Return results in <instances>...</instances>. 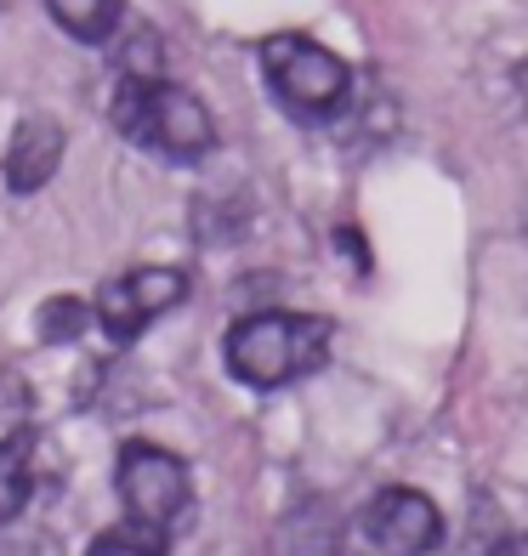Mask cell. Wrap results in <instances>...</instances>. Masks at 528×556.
Masks as SVG:
<instances>
[{"label":"cell","mask_w":528,"mask_h":556,"mask_svg":"<svg viewBox=\"0 0 528 556\" xmlns=\"http://www.w3.org/2000/svg\"><path fill=\"white\" fill-rule=\"evenodd\" d=\"M330 318L318 313H244L222 341V364L239 387L279 392L290 381H307L330 358Z\"/></svg>","instance_id":"cell-1"},{"label":"cell","mask_w":528,"mask_h":556,"mask_svg":"<svg viewBox=\"0 0 528 556\" xmlns=\"http://www.w3.org/2000/svg\"><path fill=\"white\" fill-rule=\"evenodd\" d=\"M109 119L125 142L142 148V154H154V160L193 165L216 148L211 109L199 103L188 86H176L171 74H160V80H120Z\"/></svg>","instance_id":"cell-2"},{"label":"cell","mask_w":528,"mask_h":556,"mask_svg":"<svg viewBox=\"0 0 528 556\" xmlns=\"http://www.w3.org/2000/svg\"><path fill=\"white\" fill-rule=\"evenodd\" d=\"M256 58H262V74H267V91L285 103V114L296 119H336L347 103H352V74L347 63L330 52V46H318L313 35H267L256 46Z\"/></svg>","instance_id":"cell-3"},{"label":"cell","mask_w":528,"mask_h":556,"mask_svg":"<svg viewBox=\"0 0 528 556\" xmlns=\"http://www.w3.org/2000/svg\"><path fill=\"white\" fill-rule=\"evenodd\" d=\"M114 489H120V505H125V522L154 528V534H171V528L183 522L188 500H193L183 454H171L165 443H148V438H131L120 448Z\"/></svg>","instance_id":"cell-4"},{"label":"cell","mask_w":528,"mask_h":556,"mask_svg":"<svg viewBox=\"0 0 528 556\" xmlns=\"http://www.w3.org/2000/svg\"><path fill=\"white\" fill-rule=\"evenodd\" d=\"M183 301H188V273H176V267H131V273H120V278H109V285L97 290L91 318H97V330H103L114 346H131L160 313L183 307Z\"/></svg>","instance_id":"cell-5"},{"label":"cell","mask_w":528,"mask_h":556,"mask_svg":"<svg viewBox=\"0 0 528 556\" xmlns=\"http://www.w3.org/2000/svg\"><path fill=\"white\" fill-rule=\"evenodd\" d=\"M364 540L381 551V556H426L438 551L443 540V511L420 489H381L369 505H364Z\"/></svg>","instance_id":"cell-6"},{"label":"cell","mask_w":528,"mask_h":556,"mask_svg":"<svg viewBox=\"0 0 528 556\" xmlns=\"http://www.w3.org/2000/svg\"><path fill=\"white\" fill-rule=\"evenodd\" d=\"M63 165V125L52 114H29V119H17V131L7 142V188L12 193H40L46 182L58 176Z\"/></svg>","instance_id":"cell-7"},{"label":"cell","mask_w":528,"mask_h":556,"mask_svg":"<svg viewBox=\"0 0 528 556\" xmlns=\"http://www.w3.org/2000/svg\"><path fill=\"white\" fill-rule=\"evenodd\" d=\"M35 494V432L0 438V528H7Z\"/></svg>","instance_id":"cell-8"},{"label":"cell","mask_w":528,"mask_h":556,"mask_svg":"<svg viewBox=\"0 0 528 556\" xmlns=\"http://www.w3.org/2000/svg\"><path fill=\"white\" fill-rule=\"evenodd\" d=\"M46 12L58 17V29L86 40V46H103L114 40L120 17H125V0H46Z\"/></svg>","instance_id":"cell-9"},{"label":"cell","mask_w":528,"mask_h":556,"mask_svg":"<svg viewBox=\"0 0 528 556\" xmlns=\"http://www.w3.org/2000/svg\"><path fill=\"white\" fill-rule=\"evenodd\" d=\"M35 330H40L46 346H74L91 330V301H80V295H46L40 313H35Z\"/></svg>","instance_id":"cell-10"},{"label":"cell","mask_w":528,"mask_h":556,"mask_svg":"<svg viewBox=\"0 0 528 556\" xmlns=\"http://www.w3.org/2000/svg\"><path fill=\"white\" fill-rule=\"evenodd\" d=\"M86 556H171V534H154V528L120 522L109 534H97L86 545Z\"/></svg>","instance_id":"cell-11"},{"label":"cell","mask_w":528,"mask_h":556,"mask_svg":"<svg viewBox=\"0 0 528 556\" xmlns=\"http://www.w3.org/2000/svg\"><path fill=\"white\" fill-rule=\"evenodd\" d=\"M489 556H523V540H517V534H506V540H500Z\"/></svg>","instance_id":"cell-12"}]
</instances>
